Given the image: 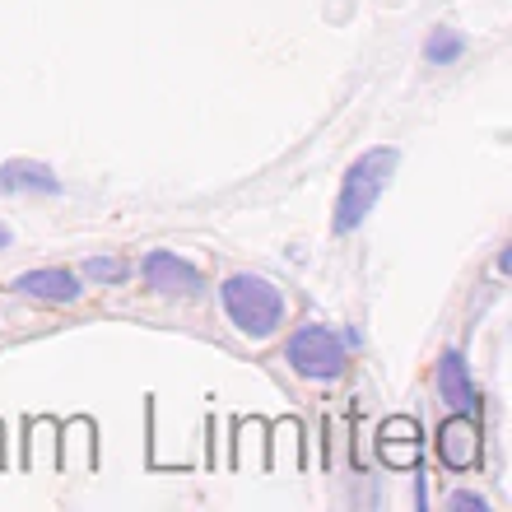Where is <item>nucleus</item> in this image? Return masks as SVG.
I'll return each instance as SVG.
<instances>
[{
  "label": "nucleus",
  "mask_w": 512,
  "mask_h": 512,
  "mask_svg": "<svg viewBox=\"0 0 512 512\" xmlns=\"http://www.w3.org/2000/svg\"><path fill=\"white\" fill-rule=\"evenodd\" d=\"M140 275L149 280V289H159V294H182V298H196L205 289L201 284V270L182 261L177 252H149L140 261Z\"/></svg>",
  "instance_id": "20e7f679"
},
{
  "label": "nucleus",
  "mask_w": 512,
  "mask_h": 512,
  "mask_svg": "<svg viewBox=\"0 0 512 512\" xmlns=\"http://www.w3.org/2000/svg\"><path fill=\"white\" fill-rule=\"evenodd\" d=\"M438 457H443L447 471L480 466V424H475V415H452L438 429Z\"/></svg>",
  "instance_id": "39448f33"
},
{
  "label": "nucleus",
  "mask_w": 512,
  "mask_h": 512,
  "mask_svg": "<svg viewBox=\"0 0 512 512\" xmlns=\"http://www.w3.org/2000/svg\"><path fill=\"white\" fill-rule=\"evenodd\" d=\"M284 359H289V368H294L298 378L336 382L340 373H345V336H336V331L322 326V322H308V326H298L294 336H289Z\"/></svg>",
  "instance_id": "7ed1b4c3"
},
{
  "label": "nucleus",
  "mask_w": 512,
  "mask_h": 512,
  "mask_svg": "<svg viewBox=\"0 0 512 512\" xmlns=\"http://www.w3.org/2000/svg\"><path fill=\"white\" fill-rule=\"evenodd\" d=\"M382 461L387 466H415L419 461V429H415V419H387L382 424Z\"/></svg>",
  "instance_id": "6e6552de"
},
{
  "label": "nucleus",
  "mask_w": 512,
  "mask_h": 512,
  "mask_svg": "<svg viewBox=\"0 0 512 512\" xmlns=\"http://www.w3.org/2000/svg\"><path fill=\"white\" fill-rule=\"evenodd\" d=\"M438 396L452 405V415H480V391H475L471 368L457 350H447L438 359Z\"/></svg>",
  "instance_id": "423d86ee"
},
{
  "label": "nucleus",
  "mask_w": 512,
  "mask_h": 512,
  "mask_svg": "<svg viewBox=\"0 0 512 512\" xmlns=\"http://www.w3.org/2000/svg\"><path fill=\"white\" fill-rule=\"evenodd\" d=\"M447 508H475V512H485V499H480V494H452V499H447Z\"/></svg>",
  "instance_id": "f8f14e48"
},
{
  "label": "nucleus",
  "mask_w": 512,
  "mask_h": 512,
  "mask_svg": "<svg viewBox=\"0 0 512 512\" xmlns=\"http://www.w3.org/2000/svg\"><path fill=\"white\" fill-rule=\"evenodd\" d=\"M84 275L98 284H117L126 275V261H117V256H94V261H84Z\"/></svg>",
  "instance_id": "9b49d317"
},
{
  "label": "nucleus",
  "mask_w": 512,
  "mask_h": 512,
  "mask_svg": "<svg viewBox=\"0 0 512 512\" xmlns=\"http://www.w3.org/2000/svg\"><path fill=\"white\" fill-rule=\"evenodd\" d=\"M0 191H42V196H56L61 182L52 177V168L19 159V163H5V168H0Z\"/></svg>",
  "instance_id": "1a4fd4ad"
},
{
  "label": "nucleus",
  "mask_w": 512,
  "mask_h": 512,
  "mask_svg": "<svg viewBox=\"0 0 512 512\" xmlns=\"http://www.w3.org/2000/svg\"><path fill=\"white\" fill-rule=\"evenodd\" d=\"M219 303H224V312H229V322L252 340L275 336L280 322H284V294L266 280V275H252V270L229 275L224 289H219Z\"/></svg>",
  "instance_id": "f03ea898"
},
{
  "label": "nucleus",
  "mask_w": 512,
  "mask_h": 512,
  "mask_svg": "<svg viewBox=\"0 0 512 512\" xmlns=\"http://www.w3.org/2000/svg\"><path fill=\"white\" fill-rule=\"evenodd\" d=\"M14 289L28 298H42V303H75L80 298V280L70 275V270L52 266V270H28L14 280Z\"/></svg>",
  "instance_id": "0eeeda50"
},
{
  "label": "nucleus",
  "mask_w": 512,
  "mask_h": 512,
  "mask_svg": "<svg viewBox=\"0 0 512 512\" xmlns=\"http://www.w3.org/2000/svg\"><path fill=\"white\" fill-rule=\"evenodd\" d=\"M0 247H10V229L5 224H0Z\"/></svg>",
  "instance_id": "ddd939ff"
},
{
  "label": "nucleus",
  "mask_w": 512,
  "mask_h": 512,
  "mask_svg": "<svg viewBox=\"0 0 512 512\" xmlns=\"http://www.w3.org/2000/svg\"><path fill=\"white\" fill-rule=\"evenodd\" d=\"M461 52H466V38L452 33V28H433L429 42H424V61L429 66H452V61H461Z\"/></svg>",
  "instance_id": "9d476101"
},
{
  "label": "nucleus",
  "mask_w": 512,
  "mask_h": 512,
  "mask_svg": "<svg viewBox=\"0 0 512 512\" xmlns=\"http://www.w3.org/2000/svg\"><path fill=\"white\" fill-rule=\"evenodd\" d=\"M396 163L401 154L396 149H368L364 159L350 163V173L340 182V196H336V219H331V229L336 233H354L373 215V205L382 201V191H387L391 173H396Z\"/></svg>",
  "instance_id": "f257e3e1"
}]
</instances>
